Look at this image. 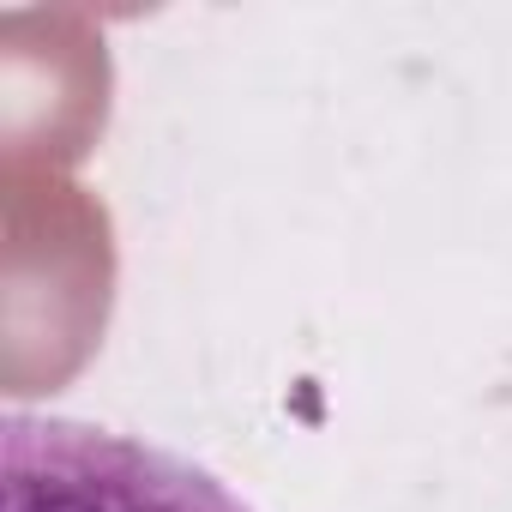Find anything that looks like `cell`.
I'll list each match as a JSON object with an SVG mask.
<instances>
[{
    "instance_id": "cell-1",
    "label": "cell",
    "mask_w": 512,
    "mask_h": 512,
    "mask_svg": "<svg viewBox=\"0 0 512 512\" xmlns=\"http://www.w3.org/2000/svg\"><path fill=\"white\" fill-rule=\"evenodd\" d=\"M0 512H253L211 470L91 422L25 416L0 428Z\"/></svg>"
}]
</instances>
